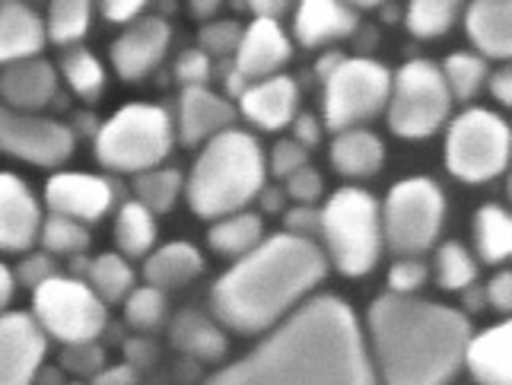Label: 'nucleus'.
Masks as SVG:
<instances>
[{"instance_id": "nucleus-1", "label": "nucleus", "mask_w": 512, "mask_h": 385, "mask_svg": "<svg viewBox=\"0 0 512 385\" xmlns=\"http://www.w3.org/2000/svg\"><path fill=\"white\" fill-rule=\"evenodd\" d=\"M204 385H379L353 309L312 296Z\"/></svg>"}, {"instance_id": "nucleus-2", "label": "nucleus", "mask_w": 512, "mask_h": 385, "mask_svg": "<svg viewBox=\"0 0 512 385\" xmlns=\"http://www.w3.org/2000/svg\"><path fill=\"white\" fill-rule=\"evenodd\" d=\"M328 274V255L315 239L277 233L233 261L210 290L214 319L236 335H261L306 303Z\"/></svg>"}, {"instance_id": "nucleus-3", "label": "nucleus", "mask_w": 512, "mask_h": 385, "mask_svg": "<svg viewBox=\"0 0 512 385\" xmlns=\"http://www.w3.org/2000/svg\"><path fill=\"white\" fill-rule=\"evenodd\" d=\"M369 357L382 385H449L465 366V312L417 296L385 293L369 306Z\"/></svg>"}, {"instance_id": "nucleus-4", "label": "nucleus", "mask_w": 512, "mask_h": 385, "mask_svg": "<svg viewBox=\"0 0 512 385\" xmlns=\"http://www.w3.org/2000/svg\"><path fill=\"white\" fill-rule=\"evenodd\" d=\"M268 182V156L239 128L210 137L185 179L188 207L204 220H220L245 210Z\"/></svg>"}, {"instance_id": "nucleus-5", "label": "nucleus", "mask_w": 512, "mask_h": 385, "mask_svg": "<svg viewBox=\"0 0 512 385\" xmlns=\"http://www.w3.org/2000/svg\"><path fill=\"white\" fill-rule=\"evenodd\" d=\"M175 118L153 102H128L121 109L102 121L93 150L99 166L112 172H147L163 166V160L175 147Z\"/></svg>"}, {"instance_id": "nucleus-6", "label": "nucleus", "mask_w": 512, "mask_h": 385, "mask_svg": "<svg viewBox=\"0 0 512 385\" xmlns=\"http://www.w3.org/2000/svg\"><path fill=\"white\" fill-rule=\"evenodd\" d=\"M322 245L328 265L347 277L369 274L382 258V207L363 188H341L322 207Z\"/></svg>"}, {"instance_id": "nucleus-7", "label": "nucleus", "mask_w": 512, "mask_h": 385, "mask_svg": "<svg viewBox=\"0 0 512 385\" xmlns=\"http://www.w3.org/2000/svg\"><path fill=\"white\" fill-rule=\"evenodd\" d=\"M512 163V128L487 109H468L449 121L446 169L468 185L503 175Z\"/></svg>"}, {"instance_id": "nucleus-8", "label": "nucleus", "mask_w": 512, "mask_h": 385, "mask_svg": "<svg viewBox=\"0 0 512 385\" xmlns=\"http://www.w3.org/2000/svg\"><path fill=\"white\" fill-rule=\"evenodd\" d=\"M452 93L443 80V70L433 61L414 58L392 74V96H388V128L398 137L423 140L436 134L452 115Z\"/></svg>"}, {"instance_id": "nucleus-9", "label": "nucleus", "mask_w": 512, "mask_h": 385, "mask_svg": "<svg viewBox=\"0 0 512 385\" xmlns=\"http://www.w3.org/2000/svg\"><path fill=\"white\" fill-rule=\"evenodd\" d=\"M32 315L48 341L55 338L64 347L99 341L102 331L109 328V306L99 300L86 280L74 274H58L39 290H32Z\"/></svg>"}, {"instance_id": "nucleus-10", "label": "nucleus", "mask_w": 512, "mask_h": 385, "mask_svg": "<svg viewBox=\"0 0 512 385\" xmlns=\"http://www.w3.org/2000/svg\"><path fill=\"white\" fill-rule=\"evenodd\" d=\"M446 220V195L433 179H404L388 191L382 207L385 245L401 258L427 252Z\"/></svg>"}, {"instance_id": "nucleus-11", "label": "nucleus", "mask_w": 512, "mask_h": 385, "mask_svg": "<svg viewBox=\"0 0 512 385\" xmlns=\"http://www.w3.org/2000/svg\"><path fill=\"white\" fill-rule=\"evenodd\" d=\"M322 83L325 125L334 134L363 128L366 121L385 112L388 96H392V74L373 58H344Z\"/></svg>"}, {"instance_id": "nucleus-12", "label": "nucleus", "mask_w": 512, "mask_h": 385, "mask_svg": "<svg viewBox=\"0 0 512 385\" xmlns=\"http://www.w3.org/2000/svg\"><path fill=\"white\" fill-rule=\"evenodd\" d=\"M77 150V131L58 118L20 112L0 102V153L42 169L64 166Z\"/></svg>"}, {"instance_id": "nucleus-13", "label": "nucleus", "mask_w": 512, "mask_h": 385, "mask_svg": "<svg viewBox=\"0 0 512 385\" xmlns=\"http://www.w3.org/2000/svg\"><path fill=\"white\" fill-rule=\"evenodd\" d=\"M48 357V335L29 312L0 315V385H35Z\"/></svg>"}, {"instance_id": "nucleus-14", "label": "nucleus", "mask_w": 512, "mask_h": 385, "mask_svg": "<svg viewBox=\"0 0 512 385\" xmlns=\"http://www.w3.org/2000/svg\"><path fill=\"white\" fill-rule=\"evenodd\" d=\"M115 185L93 172H55L45 182V204L51 214L96 223L115 207Z\"/></svg>"}, {"instance_id": "nucleus-15", "label": "nucleus", "mask_w": 512, "mask_h": 385, "mask_svg": "<svg viewBox=\"0 0 512 385\" xmlns=\"http://www.w3.org/2000/svg\"><path fill=\"white\" fill-rule=\"evenodd\" d=\"M172 42V29L163 16H144L134 20L112 45V67L121 80L137 83L150 77L163 64Z\"/></svg>"}, {"instance_id": "nucleus-16", "label": "nucleus", "mask_w": 512, "mask_h": 385, "mask_svg": "<svg viewBox=\"0 0 512 385\" xmlns=\"http://www.w3.org/2000/svg\"><path fill=\"white\" fill-rule=\"evenodd\" d=\"M42 204L13 172H0V252H26L42 233Z\"/></svg>"}, {"instance_id": "nucleus-17", "label": "nucleus", "mask_w": 512, "mask_h": 385, "mask_svg": "<svg viewBox=\"0 0 512 385\" xmlns=\"http://www.w3.org/2000/svg\"><path fill=\"white\" fill-rule=\"evenodd\" d=\"M236 109L220 93H210L207 86H188L179 96L175 109V134L185 147H198L204 140L233 128Z\"/></svg>"}, {"instance_id": "nucleus-18", "label": "nucleus", "mask_w": 512, "mask_h": 385, "mask_svg": "<svg viewBox=\"0 0 512 385\" xmlns=\"http://www.w3.org/2000/svg\"><path fill=\"white\" fill-rule=\"evenodd\" d=\"M290 58H293V42L287 39V32L280 29V23L268 20V16H255L242 32L233 64L249 80H264V77L280 74V67Z\"/></svg>"}, {"instance_id": "nucleus-19", "label": "nucleus", "mask_w": 512, "mask_h": 385, "mask_svg": "<svg viewBox=\"0 0 512 385\" xmlns=\"http://www.w3.org/2000/svg\"><path fill=\"white\" fill-rule=\"evenodd\" d=\"M239 112L261 131L290 128L293 118L299 115V86L287 74L252 80V86L239 99Z\"/></svg>"}, {"instance_id": "nucleus-20", "label": "nucleus", "mask_w": 512, "mask_h": 385, "mask_svg": "<svg viewBox=\"0 0 512 385\" xmlns=\"http://www.w3.org/2000/svg\"><path fill=\"white\" fill-rule=\"evenodd\" d=\"M58 93V70L42 58L16 61L0 70V102L20 112H42Z\"/></svg>"}, {"instance_id": "nucleus-21", "label": "nucleus", "mask_w": 512, "mask_h": 385, "mask_svg": "<svg viewBox=\"0 0 512 385\" xmlns=\"http://www.w3.org/2000/svg\"><path fill=\"white\" fill-rule=\"evenodd\" d=\"M360 16L347 0H296L293 35L299 45L319 48L357 32Z\"/></svg>"}, {"instance_id": "nucleus-22", "label": "nucleus", "mask_w": 512, "mask_h": 385, "mask_svg": "<svg viewBox=\"0 0 512 385\" xmlns=\"http://www.w3.org/2000/svg\"><path fill=\"white\" fill-rule=\"evenodd\" d=\"M48 42V26L23 0H0V67L39 58Z\"/></svg>"}, {"instance_id": "nucleus-23", "label": "nucleus", "mask_w": 512, "mask_h": 385, "mask_svg": "<svg viewBox=\"0 0 512 385\" xmlns=\"http://www.w3.org/2000/svg\"><path fill=\"white\" fill-rule=\"evenodd\" d=\"M465 29L478 55L512 61V0H471Z\"/></svg>"}, {"instance_id": "nucleus-24", "label": "nucleus", "mask_w": 512, "mask_h": 385, "mask_svg": "<svg viewBox=\"0 0 512 385\" xmlns=\"http://www.w3.org/2000/svg\"><path fill=\"white\" fill-rule=\"evenodd\" d=\"M169 341L179 354L198 363H220L229 350L226 328L201 309H185L169 325Z\"/></svg>"}, {"instance_id": "nucleus-25", "label": "nucleus", "mask_w": 512, "mask_h": 385, "mask_svg": "<svg viewBox=\"0 0 512 385\" xmlns=\"http://www.w3.org/2000/svg\"><path fill=\"white\" fill-rule=\"evenodd\" d=\"M465 366L478 385H512V319L471 335Z\"/></svg>"}, {"instance_id": "nucleus-26", "label": "nucleus", "mask_w": 512, "mask_h": 385, "mask_svg": "<svg viewBox=\"0 0 512 385\" xmlns=\"http://www.w3.org/2000/svg\"><path fill=\"white\" fill-rule=\"evenodd\" d=\"M204 271V255L191 242H166L144 258V280L150 287L175 290L191 284Z\"/></svg>"}, {"instance_id": "nucleus-27", "label": "nucleus", "mask_w": 512, "mask_h": 385, "mask_svg": "<svg viewBox=\"0 0 512 385\" xmlns=\"http://www.w3.org/2000/svg\"><path fill=\"white\" fill-rule=\"evenodd\" d=\"M385 163V144L366 128L338 131L331 144V166L347 179H369Z\"/></svg>"}, {"instance_id": "nucleus-28", "label": "nucleus", "mask_w": 512, "mask_h": 385, "mask_svg": "<svg viewBox=\"0 0 512 385\" xmlns=\"http://www.w3.org/2000/svg\"><path fill=\"white\" fill-rule=\"evenodd\" d=\"M264 239V223L252 210H236V214L220 217L210 223L207 230V245L223 258H242L252 249H258Z\"/></svg>"}, {"instance_id": "nucleus-29", "label": "nucleus", "mask_w": 512, "mask_h": 385, "mask_svg": "<svg viewBox=\"0 0 512 385\" xmlns=\"http://www.w3.org/2000/svg\"><path fill=\"white\" fill-rule=\"evenodd\" d=\"M115 245L125 258H147L156 245V214L140 201H125L115 217Z\"/></svg>"}, {"instance_id": "nucleus-30", "label": "nucleus", "mask_w": 512, "mask_h": 385, "mask_svg": "<svg viewBox=\"0 0 512 385\" xmlns=\"http://www.w3.org/2000/svg\"><path fill=\"white\" fill-rule=\"evenodd\" d=\"M474 245L487 265H500L512 258V214L500 204H484L474 214Z\"/></svg>"}, {"instance_id": "nucleus-31", "label": "nucleus", "mask_w": 512, "mask_h": 385, "mask_svg": "<svg viewBox=\"0 0 512 385\" xmlns=\"http://www.w3.org/2000/svg\"><path fill=\"white\" fill-rule=\"evenodd\" d=\"M86 284L96 290V296L105 303H125V296L134 290V268L131 258H125L121 252H105L96 255L90 271H86Z\"/></svg>"}, {"instance_id": "nucleus-32", "label": "nucleus", "mask_w": 512, "mask_h": 385, "mask_svg": "<svg viewBox=\"0 0 512 385\" xmlns=\"http://www.w3.org/2000/svg\"><path fill=\"white\" fill-rule=\"evenodd\" d=\"M185 191V179L179 169H147L134 175V201H140L153 214H166L179 204Z\"/></svg>"}, {"instance_id": "nucleus-33", "label": "nucleus", "mask_w": 512, "mask_h": 385, "mask_svg": "<svg viewBox=\"0 0 512 385\" xmlns=\"http://www.w3.org/2000/svg\"><path fill=\"white\" fill-rule=\"evenodd\" d=\"M93 0H51L48 4V39L55 45H74L90 32Z\"/></svg>"}, {"instance_id": "nucleus-34", "label": "nucleus", "mask_w": 512, "mask_h": 385, "mask_svg": "<svg viewBox=\"0 0 512 385\" xmlns=\"http://www.w3.org/2000/svg\"><path fill=\"white\" fill-rule=\"evenodd\" d=\"M439 70H443V80L449 86L452 99H462V102L478 96L484 90V83L490 80L487 58L484 55H471V51H458V55H449Z\"/></svg>"}, {"instance_id": "nucleus-35", "label": "nucleus", "mask_w": 512, "mask_h": 385, "mask_svg": "<svg viewBox=\"0 0 512 385\" xmlns=\"http://www.w3.org/2000/svg\"><path fill=\"white\" fill-rule=\"evenodd\" d=\"M39 245L51 255H83L90 249V226L74 220V217H64V214H48L42 220V233H39Z\"/></svg>"}, {"instance_id": "nucleus-36", "label": "nucleus", "mask_w": 512, "mask_h": 385, "mask_svg": "<svg viewBox=\"0 0 512 385\" xmlns=\"http://www.w3.org/2000/svg\"><path fill=\"white\" fill-rule=\"evenodd\" d=\"M61 74L67 80V86L74 90L80 99H96L105 86V67L102 61L86 48H67L61 58Z\"/></svg>"}, {"instance_id": "nucleus-37", "label": "nucleus", "mask_w": 512, "mask_h": 385, "mask_svg": "<svg viewBox=\"0 0 512 385\" xmlns=\"http://www.w3.org/2000/svg\"><path fill=\"white\" fill-rule=\"evenodd\" d=\"M166 315H169V303H166V290L160 287L144 284L125 296V319L140 335H150V331L163 328Z\"/></svg>"}, {"instance_id": "nucleus-38", "label": "nucleus", "mask_w": 512, "mask_h": 385, "mask_svg": "<svg viewBox=\"0 0 512 385\" xmlns=\"http://www.w3.org/2000/svg\"><path fill=\"white\" fill-rule=\"evenodd\" d=\"M436 280L443 290H468L478 280V258L462 242H446L436 252Z\"/></svg>"}, {"instance_id": "nucleus-39", "label": "nucleus", "mask_w": 512, "mask_h": 385, "mask_svg": "<svg viewBox=\"0 0 512 385\" xmlns=\"http://www.w3.org/2000/svg\"><path fill=\"white\" fill-rule=\"evenodd\" d=\"M465 0H411L408 7V29L417 39H436L452 29L458 10Z\"/></svg>"}, {"instance_id": "nucleus-40", "label": "nucleus", "mask_w": 512, "mask_h": 385, "mask_svg": "<svg viewBox=\"0 0 512 385\" xmlns=\"http://www.w3.org/2000/svg\"><path fill=\"white\" fill-rule=\"evenodd\" d=\"M242 26L236 20H210L201 32H198V42L207 51L210 58H236L239 42H242Z\"/></svg>"}, {"instance_id": "nucleus-41", "label": "nucleus", "mask_w": 512, "mask_h": 385, "mask_svg": "<svg viewBox=\"0 0 512 385\" xmlns=\"http://www.w3.org/2000/svg\"><path fill=\"white\" fill-rule=\"evenodd\" d=\"M61 370L77 379H93L96 373L105 370V350L99 347V341L67 344L61 350Z\"/></svg>"}, {"instance_id": "nucleus-42", "label": "nucleus", "mask_w": 512, "mask_h": 385, "mask_svg": "<svg viewBox=\"0 0 512 385\" xmlns=\"http://www.w3.org/2000/svg\"><path fill=\"white\" fill-rule=\"evenodd\" d=\"M210 74H214V58L204 48H188L175 61V80L182 83V90H188V86H207Z\"/></svg>"}, {"instance_id": "nucleus-43", "label": "nucleus", "mask_w": 512, "mask_h": 385, "mask_svg": "<svg viewBox=\"0 0 512 385\" xmlns=\"http://www.w3.org/2000/svg\"><path fill=\"white\" fill-rule=\"evenodd\" d=\"M423 284H427V265L420 258H401L388 271V293L414 296Z\"/></svg>"}, {"instance_id": "nucleus-44", "label": "nucleus", "mask_w": 512, "mask_h": 385, "mask_svg": "<svg viewBox=\"0 0 512 385\" xmlns=\"http://www.w3.org/2000/svg\"><path fill=\"white\" fill-rule=\"evenodd\" d=\"M303 166H309V150L303 144H296L293 137L277 140L271 156H268V172L274 175V179H287V175H293Z\"/></svg>"}, {"instance_id": "nucleus-45", "label": "nucleus", "mask_w": 512, "mask_h": 385, "mask_svg": "<svg viewBox=\"0 0 512 385\" xmlns=\"http://www.w3.org/2000/svg\"><path fill=\"white\" fill-rule=\"evenodd\" d=\"M51 277H58V265H55V255L45 249L29 252V258H23L20 268H16V284H23L29 290H39Z\"/></svg>"}, {"instance_id": "nucleus-46", "label": "nucleus", "mask_w": 512, "mask_h": 385, "mask_svg": "<svg viewBox=\"0 0 512 385\" xmlns=\"http://www.w3.org/2000/svg\"><path fill=\"white\" fill-rule=\"evenodd\" d=\"M284 188H287V198H293L296 204H315L322 198L325 182L312 166H303V169H296L293 175H287Z\"/></svg>"}, {"instance_id": "nucleus-47", "label": "nucleus", "mask_w": 512, "mask_h": 385, "mask_svg": "<svg viewBox=\"0 0 512 385\" xmlns=\"http://www.w3.org/2000/svg\"><path fill=\"white\" fill-rule=\"evenodd\" d=\"M287 233L293 236H306L315 239L322 230V210H315V204H296L287 210Z\"/></svg>"}, {"instance_id": "nucleus-48", "label": "nucleus", "mask_w": 512, "mask_h": 385, "mask_svg": "<svg viewBox=\"0 0 512 385\" xmlns=\"http://www.w3.org/2000/svg\"><path fill=\"white\" fill-rule=\"evenodd\" d=\"M487 296V306L497 309V312H512V271H500L490 277V284L484 287Z\"/></svg>"}, {"instance_id": "nucleus-49", "label": "nucleus", "mask_w": 512, "mask_h": 385, "mask_svg": "<svg viewBox=\"0 0 512 385\" xmlns=\"http://www.w3.org/2000/svg\"><path fill=\"white\" fill-rule=\"evenodd\" d=\"M150 0H99V10L109 23H134Z\"/></svg>"}, {"instance_id": "nucleus-50", "label": "nucleus", "mask_w": 512, "mask_h": 385, "mask_svg": "<svg viewBox=\"0 0 512 385\" xmlns=\"http://www.w3.org/2000/svg\"><path fill=\"white\" fill-rule=\"evenodd\" d=\"M293 140L296 144H303L306 150H312V147H319L322 144V125H319V118L315 115H309V112H299L296 118H293Z\"/></svg>"}, {"instance_id": "nucleus-51", "label": "nucleus", "mask_w": 512, "mask_h": 385, "mask_svg": "<svg viewBox=\"0 0 512 385\" xmlns=\"http://www.w3.org/2000/svg\"><path fill=\"white\" fill-rule=\"evenodd\" d=\"M125 363L134 366L137 373H140V370H147V366L156 363V344H153L150 338H144V335L125 341Z\"/></svg>"}, {"instance_id": "nucleus-52", "label": "nucleus", "mask_w": 512, "mask_h": 385, "mask_svg": "<svg viewBox=\"0 0 512 385\" xmlns=\"http://www.w3.org/2000/svg\"><path fill=\"white\" fill-rule=\"evenodd\" d=\"M90 385H140V373L128 363H118V366H105L102 373H96L90 379Z\"/></svg>"}, {"instance_id": "nucleus-53", "label": "nucleus", "mask_w": 512, "mask_h": 385, "mask_svg": "<svg viewBox=\"0 0 512 385\" xmlns=\"http://www.w3.org/2000/svg\"><path fill=\"white\" fill-rule=\"evenodd\" d=\"M487 83H490L493 99L503 102V105H509V109H512V61H506L500 70H493Z\"/></svg>"}, {"instance_id": "nucleus-54", "label": "nucleus", "mask_w": 512, "mask_h": 385, "mask_svg": "<svg viewBox=\"0 0 512 385\" xmlns=\"http://www.w3.org/2000/svg\"><path fill=\"white\" fill-rule=\"evenodd\" d=\"M223 86H226V93L239 102V99L245 96V90H249V86H252V80L245 77L236 64H226V70H223Z\"/></svg>"}, {"instance_id": "nucleus-55", "label": "nucleus", "mask_w": 512, "mask_h": 385, "mask_svg": "<svg viewBox=\"0 0 512 385\" xmlns=\"http://www.w3.org/2000/svg\"><path fill=\"white\" fill-rule=\"evenodd\" d=\"M296 0H249V7L255 16H268V20H277L280 13H287Z\"/></svg>"}, {"instance_id": "nucleus-56", "label": "nucleus", "mask_w": 512, "mask_h": 385, "mask_svg": "<svg viewBox=\"0 0 512 385\" xmlns=\"http://www.w3.org/2000/svg\"><path fill=\"white\" fill-rule=\"evenodd\" d=\"M13 293H16V271H10L4 261H0V315L7 312Z\"/></svg>"}, {"instance_id": "nucleus-57", "label": "nucleus", "mask_w": 512, "mask_h": 385, "mask_svg": "<svg viewBox=\"0 0 512 385\" xmlns=\"http://www.w3.org/2000/svg\"><path fill=\"white\" fill-rule=\"evenodd\" d=\"M284 201H287L284 191H280V188H268V185H264L261 195H258V204H261L264 214H277V210H284Z\"/></svg>"}, {"instance_id": "nucleus-58", "label": "nucleus", "mask_w": 512, "mask_h": 385, "mask_svg": "<svg viewBox=\"0 0 512 385\" xmlns=\"http://www.w3.org/2000/svg\"><path fill=\"white\" fill-rule=\"evenodd\" d=\"M188 4H191V13L198 16V20H207V16H214L223 7V0H188Z\"/></svg>"}, {"instance_id": "nucleus-59", "label": "nucleus", "mask_w": 512, "mask_h": 385, "mask_svg": "<svg viewBox=\"0 0 512 385\" xmlns=\"http://www.w3.org/2000/svg\"><path fill=\"white\" fill-rule=\"evenodd\" d=\"M35 385H67L64 382V370H55V366H42V373L35 376Z\"/></svg>"}, {"instance_id": "nucleus-60", "label": "nucleus", "mask_w": 512, "mask_h": 385, "mask_svg": "<svg viewBox=\"0 0 512 385\" xmlns=\"http://www.w3.org/2000/svg\"><path fill=\"white\" fill-rule=\"evenodd\" d=\"M341 61H344V55H338V51H331V55H325V58L319 61V77L325 80V77H328V74H331V70H334V67H338Z\"/></svg>"}, {"instance_id": "nucleus-61", "label": "nucleus", "mask_w": 512, "mask_h": 385, "mask_svg": "<svg viewBox=\"0 0 512 385\" xmlns=\"http://www.w3.org/2000/svg\"><path fill=\"white\" fill-rule=\"evenodd\" d=\"M465 300H468L471 309H478V306L487 303V296H484V290H471V287H468V296H465Z\"/></svg>"}, {"instance_id": "nucleus-62", "label": "nucleus", "mask_w": 512, "mask_h": 385, "mask_svg": "<svg viewBox=\"0 0 512 385\" xmlns=\"http://www.w3.org/2000/svg\"><path fill=\"white\" fill-rule=\"evenodd\" d=\"M347 4H350L353 10H369V7H379L382 0H347Z\"/></svg>"}, {"instance_id": "nucleus-63", "label": "nucleus", "mask_w": 512, "mask_h": 385, "mask_svg": "<svg viewBox=\"0 0 512 385\" xmlns=\"http://www.w3.org/2000/svg\"><path fill=\"white\" fill-rule=\"evenodd\" d=\"M506 188H509V198H512V169H509V182H506Z\"/></svg>"}, {"instance_id": "nucleus-64", "label": "nucleus", "mask_w": 512, "mask_h": 385, "mask_svg": "<svg viewBox=\"0 0 512 385\" xmlns=\"http://www.w3.org/2000/svg\"><path fill=\"white\" fill-rule=\"evenodd\" d=\"M67 385H86L83 379H74V382H67Z\"/></svg>"}]
</instances>
